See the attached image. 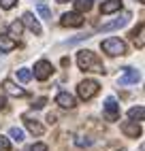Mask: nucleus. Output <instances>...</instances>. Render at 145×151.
Masks as SVG:
<instances>
[{
    "mask_svg": "<svg viewBox=\"0 0 145 151\" xmlns=\"http://www.w3.org/2000/svg\"><path fill=\"white\" fill-rule=\"evenodd\" d=\"M77 64L81 70H90V73H105V66L96 58V53L88 51V49H81L77 53Z\"/></svg>",
    "mask_w": 145,
    "mask_h": 151,
    "instance_id": "obj_1",
    "label": "nucleus"
},
{
    "mask_svg": "<svg viewBox=\"0 0 145 151\" xmlns=\"http://www.w3.org/2000/svg\"><path fill=\"white\" fill-rule=\"evenodd\" d=\"M98 89H100L98 81H94V79H86V81H81V83H79L77 94H79L81 100H90V98H94V96L98 94Z\"/></svg>",
    "mask_w": 145,
    "mask_h": 151,
    "instance_id": "obj_2",
    "label": "nucleus"
},
{
    "mask_svg": "<svg viewBox=\"0 0 145 151\" xmlns=\"http://www.w3.org/2000/svg\"><path fill=\"white\" fill-rule=\"evenodd\" d=\"M100 47L107 55H124L126 53V43L120 41V38H107V41H102Z\"/></svg>",
    "mask_w": 145,
    "mask_h": 151,
    "instance_id": "obj_3",
    "label": "nucleus"
},
{
    "mask_svg": "<svg viewBox=\"0 0 145 151\" xmlns=\"http://www.w3.org/2000/svg\"><path fill=\"white\" fill-rule=\"evenodd\" d=\"M51 73H54V66H51L47 60H41V62L34 64V77L38 79V81H47V79L51 77Z\"/></svg>",
    "mask_w": 145,
    "mask_h": 151,
    "instance_id": "obj_4",
    "label": "nucleus"
},
{
    "mask_svg": "<svg viewBox=\"0 0 145 151\" xmlns=\"http://www.w3.org/2000/svg\"><path fill=\"white\" fill-rule=\"evenodd\" d=\"M120 117V104L115 102V98H107L105 102V119L107 122H115Z\"/></svg>",
    "mask_w": 145,
    "mask_h": 151,
    "instance_id": "obj_5",
    "label": "nucleus"
},
{
    "mask_svg": "<svg viewBox=\"0 0 145 151\" xmlns=\"http://www.w3.org/2000/svg\"><path fill=\"white\" fill-rule=\"evenodd\" d=\"M62 26L79 28V26H83V17H81V13H64L62 15Z\"/></svg>",
    "mask_w": 145,
    "mask_h": 151,
    "instance_id": "obj_6",
    "label": "nucleus"
},
{
    "mask_svg": "<svg viewBox=\"0 0 145 151\" xmlns=\"http://www.w3.org/2000/svg\"><path fill=\"white\" fill-rule=\"evenodd\" d=\"M128 19H130V13H122L117 19H113V22H109V24H102V26H100V30H102V32H109V30H117V28H122V26H126V24H128Z\"/></svg>",
    "mask_w": 145,
    "mask_h": 151,
    "instance_id": "obj_7",
    "label": "nucleus"
},
{
    "mask_svg": "<svg viewBox=\"0 0 145 151\" xmlns=\"http://www.w3.org/2000/svg\"><path fill=\"white\" fill-rule=\"evenodd\" d=\"M122 132L126 136H130V138H139L141 136V126L137 122H124L122 124Z\"/></svg>",
    "mask_w": 145,
    "mask_h": 151,
    "instance_id": "obj_8",
    "label": "nucleus"
},
{
    "mask_svg": "<svg viewBox=\"0 0 145 151\" xmlns=\"http://www.w3.org/2000/svg\"><path fill=\"white\" fill-rule=\"evenodd\" d=\"M126 73H124V77H120V85H130V83H137L141 79V73L134 68H124Z\"/></svg>",
    "mask_w": 145,
    "mask_h": 151,
    "instance_id": "obj_9",
    "label": "nucleus"
},
{
    "mask_svg": "<svg viewBox=\"0 0 145 151\" xmlns=\"http://www.w3.org/2000/svg\"><path fill=\"white\" fill-rule=\"evenodd\" d=\"M56 102H58L62 109H72V106H75V98H72L70 94H66V92H60V94L56 96Z\"/></svg>",
    "mask_w": 145,
    "mask_h": 151,
    "instance_id": "obj_10",
    "label": "nucleus"
},
{
    "mask_svg": "<svg viewBox=\"0 0 145 151\" xmlns=\"http://www.w3.org/2000/svg\"><path fill=\"white\" fill-rule=\"evenodd\" d=\"M122 9V0H107L105 4L100 6V13L102 15H109V13H115Z\"/></svg>",
    "mask_w": 145,
    "mask_h": 151,
    "instance_id": "obj_11",
    "label": "nucleus"
},
{
    "mask_svg": "<svg viewBox=\"0 0 145 151\" xmlns=\"http://www.w3.org/2000/svg\"><path fill=\"white\" fill-rule=\"evenodd\" d=\"M24 24L32 30L34 34H41V24L36 22V17H34L32 13H24Z\"/></svg>",
    "mask_w": 145,
    "mask_h": 151,
    "instance_id": "obj_12",
    "label": "nucleus"
},
{
    "mask_svg": "<svg viewBox=\"0 0 145 151\" xmlns=\"http://www.w3.org/2000/svg\"><path fill=\"white\" fill-rule=\"evenodd\" d=\"M143 30H145V24L141 22V24H139V28L130 32V38L134 41V45H137L139 49H143Z\"/></svg>",
    "mask_w": 145,
    "mask_h": 151,
    "instance_id": "obj_13",
    "label": "nucleus"
},
{
    "mask_svg": "<svg viewBox=\"0 0 145 151\" xmlns=\"http://www.w3.org/2000/svg\"><path fill=\"white\" fill-rule=\"evenodd\" d=\"M26 128H28L32 134H36V136H41V134L45 132V128L41 126V124L36 122V119H30V117H26Z\"/></svg>",
    "mask_w": 145,
    "mask_h": 151,
    "instance_id": "obj_14",
    "label": "nucleus"
},
{
    "mask_svg": "<svg viewBox=\"0 0 145 151\" xmlns=\"http://www.w3.org/2000/svg\"><path fill=\"white\" fill-rule=\"evenodd\" d=\"M15 47H17L15 38H9L4 34H0V51H13Z\"/></svg>",
    "mask_w": 145,
    "mask_h": 151,
    "instance_id": "obj_15",
    "label": "nucleus"
},
{
    "mask_svg": "<svg viewBox=\"0 0 145 151\" xmlns=\"http://www.w3.org/2000/svg\"><path fill=\"white\" fill-rule=\"evenodd\" d=\"M2 87L7 89L9 94H13V96H19V98H22V96H26V92H24L22 87H17L13 81H4V83H2Z\"/></svg>",
    "mask_w": 145,
    "mask_h": 151,
    "instance_id": "obj_16",
    "label": "nucleus"
},
{
    "mask_svg": "<svg viewBox=\"0 0 145 151\" xmlns=\"http://www.w3.org/2000/svg\"><path fill=\"white\" fill-rule=\"evenodd\" d=\"M92 2H94V0H77V2H75L77 13H88L92 9Z\"/></svg>",
    "mask_w": 145,
    "mask_h": 151,
    "instance_id": "obj_17",
    "label": "nucleus"
},
{
    "mask_svg": "<svg viewBox=\"0 0 145 151\" xmlns=\"http://www.w3.org/2000/svg\"><path fill=\"white\" fill-rule=\"evenodd\" d=\"M143 115H145V109H143V106H132V109L128 111V117H130V119H137V122H141Z\"/></svg>",
    "mask_w": 145,
    "mask_h": 151,
    "instance_id": "obj_18",
    "label": "nucleus"
},
{
    "mask_svg": "<svg viewBox=\"0 0 145 151\" xmlns=\"http://www.w3.org/2000/svg\"><path fill=\"white\" fill-rule=\"evenodd\" d=\"M22 30H24L22 22H13L11 26H9V32H11V38H17L19 34H22Z\"/></svg>",
    "mask_w": 145,
    "mask_h": 151,
    "instance_id": "obj_19",
    "label": "nucleus"
},
{
    "mask_svg": "<svg viewBox=\"0 0 145 151\" xmlns=\"http://www.w3.org/2000/svg\"><path fill=\"white\" fill-rule=\"evenodd\" d=\"M17 79H19L22 83H28L30 79H32V73H30L28 68H19V70H17Z\"/></svg>",
    "mask_w": 145,
    "mask_h": 151,
    "instance_id": "obj_20",
    "label": "nucleus"
},
{
    "mask_svg": "<svg viewBox=\"0 0 145 151\" xmlns=\"http://www.w3.org/2000/svg\"><path fill=\"white\" fill-rule=\"evenodd\" d=\"M9 134H11V138L17 140V143H22V140H24V130H19V128H11V130H9Z\"/></svg>",
    "mask_w": 145,
    "mask_h": 151,
    "instance_id": "obj_21",
    "label": "nucleus"
},
{
    "mask_svg": "<svg viewBox=\"0 0 145 151\" xmlns=\"http://www.w3.org/2000/svg\"><path fill=\"white\" fill-rule=\"evenodd\" d=\"M36 11H38L41 15H43L45 19H49V22H51V11H49V9H47L43 2H38V4H36Z\"/></svg>",
    "mask_w": 145,
    "mask_h": 151,
    "instance_id": "obj_22",
    "label": "nucleus"
},
{
    "mask_svg": "<svg viewBox=\"0 0 145 151\" xmlns=\"http://www.w3.org/2000/svg\"><path fill=\"white\" fill-rule=\"evenodd\" d=\"M75 145H77V147H90V145H92V140H90V138H83V136H77Z\"/></svg>",
    "mask_w": 145,
    "mask_h": 151,
    "instance_id": "obj_23",
    "label": "nucleus"
},
{
    "mask_svg": "<svg viewBox=\"0 0 145 151\" xmlns=\"http://www.w3.org/2000/svg\"><path fill=\"white\" fill-rule=\"evenodd\" d=\"M17 4V0H0V6L2 9H13Z\"/></svg>",
    "mask_w": 145,
    "mask_h": 151,
    "instance_id": "obj_24",
    "label": "nucleus"
},
{
    "mask_svg": "<svg viewBox=\"0 0 145 151\" xmlns=\"http://www.w3.org/2000/svg\"><path fill=\"white\" fill-rule=\"evenodd\" d=\"M0 149H2V151H9V149H11V143H9L2 134H0Z\"/></svg>",
    "mask_w": 145,
    "mask_h": 151,
    "instance_id": "obj_25",
    "label": "nucleus"
},
{
    "mask_svg": "<svg viewBox=\"0 0 145 151\" xmlns=\"http://www.w3.org/2000/svg\"><path fill=\"white\" fill-rule=\"evenodd\" d=\"M30 151H47V145H43V143H36V145H32V149Z\"/></svg>",
    "mask_w": 145,
    "mask_h": 151,
    "instance_id": "obj_26",
    "label": "nucleus"
},
{
    "mask_svg": "<svg viewBox=\"0 0 145 151\" xmlns=\"http://www.w3.org/2000/svg\"><path fill=\"white\" fill-rule=\"evenodd\" d=\"M45 104H47V98H38L36 102H34V109H43Z\"/></svg>",
    "mask_w": 145,
    "mask_h": 151,
    "instance_id": "obj_27",
    "label": "nucleus"
},
{
    "mask_svg": "<svg viewBox=\"0 0 145 151\" xmlns=\"http://www.w3.org/2000/svg\"><path fill=\"white\" fill-rule=\"evenodd\" d=\"M7 106V100H4V96H0V111H2Z\"/></svg>",
    "mask_w": 145,
    "mask_h": 151,
    "instance_id": "obj_28",
    "label": "nucleus"
},
{
    "mask_svg": "<svg viewBox=\"0 0 145 151\" xmlns=\"http://www.w3.org/2000/svg\"><path fill=\"white\" fill-rule=\"evenodd\" d=\"M47 122L49 124H56V115H47Z\"/></svg>",
    "mask_w": 145,
    "mask_h": 151,
    "instance_id": "obj_29",
    "label": "nucleus"
},
{
    "mask_svg": "<svg viewBox=\"0 0 145 151\" xmlns=\"http://www.w3.org/2000/svg\"><path fill=\"white\" fill-rule=\"evenodd\" d=\"M56 2H70V0H56Z\"/></svg>",
    "mask_w": 145,
    "mask_h": 151,
    "instance_id": "obj_30",
    "label": "nucleus"
},
{
    "mask_svg": "<svg viewBox=\"0 0 145 151\" xmlns=\"http://www.w3.org/2000/svg\"><path fill=\"white\" fill-rule=\"evenodd\" d=\"M139 2H143V0H139Z\"/></svg>",
    "mask_w": 145,
    "mask_h": 151,
    "instance_id": "obj_31",
    "label": "nucleus"
}]
</instances>
